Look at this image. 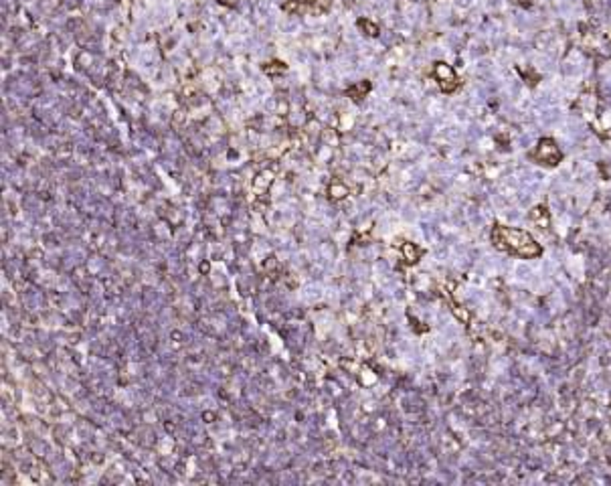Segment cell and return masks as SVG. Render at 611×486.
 <instances>
[{
	"label": "cell",
	"instance_id": "6da1fadb",
	"mask_svg": "<svg viewBox=\"0 0 611 486\" xmlns=\"http://www.w3.org/2000/svg\"><path fill=\"white\" fill-rule=\"evenodd\" d=\"M492 241L498 250L508 251L517 258L532 260L543 253V248L536 243V239L517 227H506V225H494L492 229Z\"/></svg>",
	"mask_w": 611,
	"mask_h": 486
},
{
	"label": "cell",
	"instance_id": "7a4b0ae2",
	"mask_svg": "<svg viewBox=\"0 0 611 486\" xmlns=\"http://www.w3.org/2000/svg\"><path fill=\"white\" fill-rule=\"evenodd\" d=\"M532 158L539 162V164H545V167H557L563 158V152L557 146V142L553 138H543L539 140V144L532 152Z\"/></svg>",
	"mask_w": 611,
	"mask_h": 486
},
{
	"label": "cell",
	"instance_id": "3957f363",
	"mask_svg": "<svg viewBox=\"0 0 611 486\" xmlns=\"http://www.w3.org/2000/svg\"><path fill=\"white\" fill-rule=\"evenodd\" d=\"M433 73H436V78H438V81L441 83L443 92H453V88L458 85V79H455V73H453L452 67L445 65V63H438L436 69H433Z\"/></svg>",
	"mask_w": 611,
	"mask_h": 486
}]
</instances>
